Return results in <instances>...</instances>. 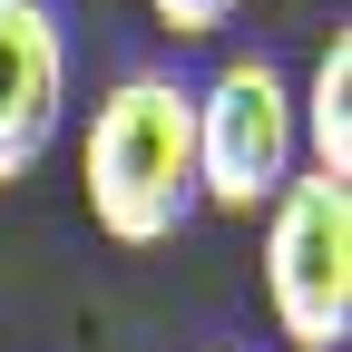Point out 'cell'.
Wrapping results in <instances>:
<instances>
[{"label": "cell", "mask_w": 352, "mask_h": 352, "mask_svg": "<svg viewBox=\"0 0 352 352\" xmlns=\"http://www.w3.org/2000/svg\"><path fill=\"white\" fill-rule=\"evenodd\" d=\"M147 10H157V30H176V39H215V30H235L245 0H147Z\"/></svg>", "instance_id": "8992f818"}, {"label": "cell", "mask_w": 352, "mask_h": 352, "mask_svg": "<svg viewBox=\"0 0 352 352\" xmlns=\"http://www.w3.org/2000/svg\"><path fill=\"white\" fill-rule=\"evenodd\" d=\"M294 127H303V147H314V176H342L352 186V30L323 39V59H314V78H303V98H294Z\"/></svg>", "instance_id": "5b68a950"}, {"label": "cell", "mask_w": 352, "mask_h": 352, "mask_svg": "<svg viewBox=\"0 0 352 352\" xmlns=\"http://www.w3.org/2000/svg\"><path fill=\"white\" fill-rule=\"evenodd\" d=\"M264 303L284 352H342L352 342V186L294 176L264 206Z\"/></svg>", "instance_id": "3957f363"}, {"label": "cell", "mask_w": 352, "mask_h": 352, "mask_svg": "<svg viewBox=\"0 0 352 352\" xmlns=\"http://www.w3.org/2000/svg\"><path fill=\"white\" fill-rule=\"evenodd\" d=\"M78 186L98 235L118 245H166L196 215V88L176 69H127L78 138Z\"/></svg>", "instance_id": "6da1fadb"}, {"label": "cell", "mask_w": 352, "mask_h": 352, "mask_svg": "<svg viewBox=\"0 0 352 352\" xmlns=\"http://www.w3.org/2000/svg\"><path fill=\"white\" fill-rule=\"evenodd\" d=\"M69 118V20L59 0H0V186L50 157Z\"/></svg>", "instance_id": "277c9868"}, {"label": "cell", "mask_w": 352, "mask_h": 352, "mask_svg": "<svg viewBox=\"0 0 352 352\" xmlns=\"http://www.w3.org/2000/svg\"><path fill=\"white\" fill-rule=\"evenodd\" d=\"M303 166V127H294V78L264 59V50H235L196 88V206H226V215H254L294 186Z\"/></svg>", "instance_id": "7a4b0ae2"}]
</instances>
